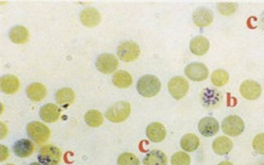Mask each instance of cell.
<instances>
[{
  "mask_svg": "<svg viewBox=\"0 0 264 165\" xmlns=\"http://www.w3.org/2000/svg\"><path fill=\"white\" fill-rule=\"evenodd\" d=\"M117 164L118 165H140V159H138L136 154L125 152V153H121L120 156L118 157Z\"/></svg>",
  "mask_w": 264,
  "mask_h": 165,
  "instance_id": "obj_30",
  "label": "cell"
},
{
  "mask_svg": "<svg viewBox=\"0 0 264 165\" xmlns=\"http://www.w3.org/2000/svg\"><path fill=\"white\" fill-rule=\"evenodd\" d=\"M61 156V151L54 145H42L39 151L38 159L42 165H59Z\"/></svg>",
  "mask_w": 264,
  "mask_h": 165,
  "instance_id": "obj_4",
  "label": "cell"
},
{
  "mask_svg": "<svg viewBox=\"0 0 264 165\" xmlns=\"http://www.w3.org/2000/svg\"><path fill=\"white\" fill-rule=\"evenodd\" d=\"M258 24H259V28L262 29V30L264 31V13H262V15H260V17H259V22H258Z\"/></svg>",
  "mask_w": 264,
  "mask_h": 165,
  "instance_id": "obj_35",
  "label": "cell"
},
{
  "mask_svg": "<svg viewBox=\"0 0 264 165\" xmlns=\"http://www.w3.org/2000/svg\"><path fill=\"white\" fill-rule=\"evenodd\" d=\"M209 48H210L209 39L204 37V36H196V37H193L190 42L191 53L194 55H198V57L207 54V52L209 51Z\"/></svg>",
  "mask_w": 264,
  "mask_h": 165,
  "instance_id": "obj_19",
  "label": "cell"
},
{
  "mask_svg": "<svg viewBox=\"0 0 264 165\" xmlns=\"http://www.w3.org/2000/svg\"><path fill=\"white\" fill-rule=\"evenodd\" d=\"M198 131H200V133L206 138L214 137V135H216L217 132L220 131V125L216 118L207 116L203 117L202 120L198 122Z\"/></svg>",
  "mask_w": 264,
  "mask_h": 165,
  "instance_id": "obj_12",
  "label": "cell"
},
{
  "mask_svg": "<svg viewBox=\"0 0 264 165\" xmlns=\"http://www.w3.org/2000/svg\"><path fill=\"white\" fill-rule=\"evenodd\" d=\"M240 95L247 101H256L262 94V87L255 80H245L240 85Z\"/></svg>",
  "mask_w": 264,
  "mask_h": 165,
  "instance_id": "obj_11",
  "label": "cell"
},
{
  "mask_svg": "<svg viewBox=\"0 0 264 165\" xmlns=\"http://www.w3.org/2000/svg\"><path fill=\"white\" fill-rule=\"evenodd\" d=\"M211 82H213L214 87L221 88L224 87L226 84H228L229 81V74L228 72L224 70H216L211 73Z\"/></svg>",
  "mask_w": 264,
  "mask_h": 165,
  "instance_id": "obj_28",
  "label": "cell"
},
{
  "mask_svg": "<svg viewBox=\"0 0 264 165\" xmlns=\"http://www.w3.org/2000/svg\"><path fill=\"white\" fill-rule=\"evenodd\" d=\"M26 134L35 144L45 145L51 137V130L42 122L32 121L26 126Z\"/></svg>",
  "mask_w": 264,
  "mask_h": 165,
  "instance_id": "obj_2",
  "label": "cell"
},
{
  "mask_svg": "<svg viewBox=\"0 0 264 165\" xmlns=\"http://www.w3.org/2000/svg\"><path fill=\"white\" fill-rule=\"evenodd\" d=\"M29 165H42L41 163H30Z\"/></svg>",
  "mask_w": 264,
  "mask_h": 165,
  "instance_id": "obj_37",
  "label": "cell"
},
{
  "mask_svg": "<svg viewBox=\"0 0 264 165\" xmlns=\"http://www.w3.org/2000/svg\"><path fill=\"white\" fill-rule=\"evenodd\" d=\"M252 147L257 153L264 154V133L256 135L255 139L252 140Z\"/></svg>",
  "mask_w": 264,
  "mask_h": 165,
  "instance_id": "obj_32",
  "label": "cell"
},
{
  "mask_svg": "<svg viewBox=\"0 0 264 165\" xmlns=\"http://www.w3.org/2000/svg\"><path fill=\"white\" fill-rule=\"evenodd\" d=\"M185 75L192 81H204L209 75V70L202 62H191L185 67Z\"/></svg>",
  "mask_w": 264,
  "mask_h": 165,
  "instance_id": "obj_9",
  "label": "cell"
},
{
  "mask_svg": "<svg viewBox=\"0 0 264 165\" xmlns=\"http://www.w3.org/2000/svg\"><path fill=\"white\" fill-rule=\"evenodd\" d=\"M118 58L124 62H132L140 58L141 48L136 42L134 41H124L117 48Z\"/></svg>",
  "mask_w": 264,
  "mask_h": 165,
  "instance_id": "obj_6",
  "label": "cell"
},
{
  "mask_svg": "<svg viewBox=\"0 0 264 165\" xmlns=\"http://www.w3.org/2000/svg\"><path fill=\"white\" fill-rule=\"evenodd\" d=\"M19 79L16 75L5 74L0 79V89L6 95H13L19 90Z\"/></svg>",
  "mask_w": 264,
  "mask_h": 165,
  "instance_id": "obj_18",
  "label": "cell"
},
{
  "mask_svg": "<svg viewBox=\"0 0 264 165\" xmlns=\"http://www.w3.org/2000/svg\"><path fill=\"white\" fill-rule=\"evenodd\" d=\"M29 30L23 25L12 26L9 31V37L16 45H24L29 41Z\"/></svg>",
  "mask_w": 264,
  "mask_h": 165,
  "instance_id": "obj_20",
  "label": "cell"
},
{
  "mask_svg": "<svg viewBox=\"0 0 264 165\" xmlns=\"http://www.w3.org/2000/svg\"><path fill=\"white\" fill-rule=\"evenodd\" d=\"M192 19L194 25H197L198 28H207L214 21V13L208 8H198L194 10Z\"/></svg>",
  "mask_w": 264,
  "mask_h": 165,
  "instance_id": "obj_14",
  "label": "cell"
},
{
  "mask_svg": "<svg viewBox=\"0 0 264 165\" xmlns=\"http://www.w3.org/2000/svg\"><path fill=\"white\" fill-rule=\"evenodd\" d=\"M0 152H2V156H0V160L4 161L9 158V150L8 147L4 146V145H0Z\"/></svg>",
  "mask_w": 264,
  "mask_h": 165,
  "instance_id": "obj_33",
  "label": "cell"
},
{
  "mask_svg": "<svg viewBox=\"0 0 264 165\" xmlns=\"http://www.w3.org/2000/svg\"><path fill=\"white\" fill-rule=\"evenodd\" d=\"M167 157L162 151L153 150L145 154L143 164L144 165H167Z\"/></svg>",
  "mask_w": 264,
  "mask_h": 165,
  "instance_id": "obj_24",
  "label": "cell"
},
{
  "mask_svg": "<svg viewBox=\"0 0 264 165\" xmlns=\"http://www.w3.org/2000/svg\"><path fill=\"white\" fill-rule=\"evenodd\" d=\"M161 81L153 74H145L137 81V92L145 98H151L161 91Z\"/></svg>",
  "mask_w": 264,
  "mask_h": 165,
  "instance_id": "obj_1",
  "label": "cell"
},
{
  "mask_svg": "<svg viewBox=\"0 0 264 165\" xmlns=\"http://www.w3.org/2000/svg\"><path fill=\"white\" fill-rule=\"evenodd\" d=\"M171 164L172 165H190L191 164V158L187 152L185 151H179L176 152L171 158Z\"/></svg>",
  "mask_w": 264,
  "mask_h": 165,
  "instance_id": "obj_29",
  "label": "cell"
},
{
  "mask_svg": "<svg viewBox=\"0 0 264 165\" xmlns=\"http://www.w3.org/2000/svg\"><path fill=\"white\" fill-rule=\"evenodd\" d=\"M47 95V89L41 82H32L26 88V96L32 102L42 101Z\"/></svg>",
  "mask_w": 264,
  "mask_h": 165,
  "instance_id": "obj_21",
  "label": "cell"
},
{
  "mask_svg": "<svg viewBox=\"0 0 264 165\" xmlns=\"http://www.w3.org/2000/svg\"><path fill=\"white\" fill-rule=\"evenodd\" d=\"M219 165H233V163H230V161H228V160H223V161H221Z\"/></svg>",
  "mask_w": 264,
  "mask_h": 165,
  "instance_id": "obj_36",
  "label": "cell"
},
{
  "mask_svg": "<svg viewBox=\"0 0 264 165\" xmlns=\"http://www.w3.org/2000/svg\"><path fill=\"white\" fill-rule=\"evenodd\" d=\"M131 114V105L128 102L120 101L111 105L108 110L106 111V118L113 123H120L127 120Z\"/></svg>",
  "mask_w": 264,
  "mask_h": 165,
  "instance_id": "obj_3",
  "label": "cell"
},
{
  "mask_svg": "<svg viewBox=\"0 0 264 165\" xmlns=\"http://www.w3.org/2000/svg\"><path fill=\"white\" fill-rule=\"evenodd\" d=\"M104 115L98 110H89L84 115V121L89 127L97 128L104 123Z\"/></svg>",
  "mask_w": 264,
  "mask_h": 165,
  "instance_id": "obj_27",
  "label": "cell"
},
{
  "mask_svg": "<svg viewBox=\"0 0 264 165\" xmlns=\"http://www.w3.org/2000/svg\"><path fill=\"white\" fill-rule=\"evenodd\" d=\"M81 23L87 28H95L100 24L101 15L95 8H87L81 12Z\"/></svg>",
  "mask_w": 264,
  "mask_h": 165,
  "instance_id": "obj_15",
  "label": "cell"
},
{
  "mask_svg": "<svg viewBox=\"0 0 264 165\" xmlns=\"http://www.w3.org/2000/svg\"><path fill=\"white\" fill-rule=\"evenodd\" d=\"M6 133H8V128H6V125L4 123V122H2V135H0V138L4 139V138L6 137Z\"/></svg>",
  "mask_w": 264,
  "mask_h": 165,
  "instance_id": "obj_34",
  "label": "cell"
},
{
  "mask_svg": "<svg viewBox=\"0 0 264 165\" xmlns=\"http://www.w3.org/2000/svg\"><path fill=\"white\" fill-rule=\"evenodd\" d=\"M75 92L70 88H62L59 89L55 94V102L61 107L68 108L69 105L75 102Z\"/></svg>",
  "mask_w": 264,
  "mask_h": 165,
  "instance_id": "obj_23",
  "label": "cell"
},
{
  "mask_svg": "<svg viewBox=\"0 0 264 165\" xmlns=\"http://www.w3.org/2000/svg\"><path fill=\"white\" fill-rule=\"evenodd\" d=\"M180 146L185 152H193L200 147V139H198L197 135L192 133L185 134L180 140Z\"/></svg>",
  "mask_w": 264,
  "mask_h": 165,
  "instance_id": "obj_26",
  "label": "cell"
},
{
  "mask_svg": "<svg viewBox=\"0 0 264 165\" xmlns=\"http://www.w3.org/2000/svg\"><path fill=\"white\" fill-rule=\"evenodd\" d=\"M6 165H13V164H6Z\"/></svg>",
  "mask_w": 264,
  "mask_h": 165,
  "instance_id": "obj_38",
  "label": "cell"
},
{
  "mask_svg": "<svg viewBox=\"0 0 264 165\" xmlns=\"http://www.w3.org/2000/svg\"><path fill=\"white\" fill-rule=\"evenodd\" d=\"M223 96L216 89H206L201 94V102L207 109H216L222 103Z\"/></svg>",
  "mask_w": 264,
  "mask_h": 165,
  "instance_id": "obj_10",
  "label": "cell"
},
{
  "mask_svg": "<svg viewBox=\"0 0 264 165\" xmlns=\"http://www.w3.org/2000/svg\"><path fill=\"white\" fill-rule=\"evenodd\" d=\"M145 133H147L148 139L151 143H161L166 138L167 131L162 123H160V122H153V123L148 125Z\"/></svg>",
  "mask_w": 264,
  "mask_h": 165,
  "instance_id": "obj_16",
  "label": "cell"
},
{
  "mask_svg": "<svg viewBox=\"0 0 264 165\" xmlns=\"http://www.w3.org/2000/svg\"><path fill=\"white\" fill-rule=\"evenodd\" d=\"M39 115L41 120L46 122V123H53V122L58 121L59 117H60L61 109L57 104L47 103L44 107L40 108Z\"/></svg>",
  "mask_w": 264,
  "mask_h": 165,
  "instance_id": "obj_13",
  "label": "cell"
},
{
  "mask_svg": "<svg viewBox=\"0 0 264 165\" xmlns=\"http://www.w3.org/2000/svg\"><path fill=\"white\" fill-rule=\"evenodd\" d=\"M96 65L97 71H100L101 73L104 74H111L115 73L118 70L119 66V60L118 58L113 54H108V53H105V54L98 55L96 58Z\"/></svg>",
  "mask_w": 264,
  "mask_h": 165,
  "instance_id": "obj_8",
  "label": "cell"
},
{
  "mask_svg": "<svg viewBox=\"0 0 264 165\" xmlns=\"http://www.w3.org/2000/svg\"><path fill=\"white\" fill-rule=\"evenodd\" d=\"M221 130L227 137H239L245 131V123L238 115H229L221 123Z\"/></svg>",
  "mask_w": 264,
  "mask_h": 165,
  "instance_id": "obj_5",
  "label": "cell"
},
{
  "mask_svg": "<svg viewBox=\"0 0 264 165\" xmlns=\"http://www.w3.org/2000/svg\"><path fill=\"white\" fill-rule=\"evenodd\" d=\"M12 150L15 156L18 158H28L34 152V144L29 139H21L13 144Z\"/></svg>",
  "mask_w": 264,
  "mask_h": 165,
  "instance_id": "obj_17",
  "label": "cell"
},
{
  "mask_svg": "<svg viewBox=\"0 0 264 165\" xmlns=\"http://www.w3.org/2000/svg\"><path fill=\"white\" fill-rule=\"evenodd\" d=\"M233 148V141L228 137H219L214 140L213 151L219 156H226Z\"/></svg>",
  "mask_w": 264,
  "mask_h": 165,
  "instance_id": "obj_22",
  "label": "cell"
},
{
  "mask_svg": "<svg viewBox=\"0 0 264 165\" xmlns=\"http://www.w3.org/2000/svg\"><path fill=\"white\" fill-rule=\"evenodd\" d=\"M112 81H113V84L119 89H127L131 87L134 80H132V75L128 73V72L119 70L113 74Z\"/></svg>",
  "mask_w": 264,
  "mask_h": 165,
  "instance_id": "obj_25",
  "label": "cell"
},
{
  "mask_svg": "<svg viewBox=\"0 0 264 165\" xmlns=\"http://www.w3.org/2000/svg\"><path fill=\"white\" fill-rule=\"evenodd\" d=\"M189 89L190 85L187 79L180 77V75L173 77L168 81V92H170L172 97L177 101L183 100L185 96L187 95V92H189Z\"/></svg>",
  "mask_w": 264,
  "mask_h": 165,
  "instance_id": "obj_7",
  "label": "cell"
},
{
  "mask_svg": "<svg viewBox=\"0 0 264 165\" xmlns=\"http://www.w3.org/2000/svg\"><path fill=\"white\" fill-rule=\"evenodd\" d=\"M237 9H238V4H237V3H233V2L220 3V4L217 5V10H219V12L223 16L233 15V13L237 11Z\"/></svg>",
  "mask_w": 264,
  "mask_h": 165,
  "instance_id": "obj_31",
  "label": "cell"
}]
</instances>
